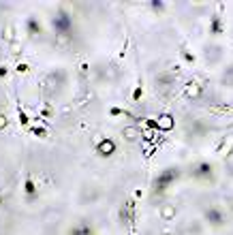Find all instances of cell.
I'll use <instances>...</instances> for the list:
<instances>
[{"mask_svg": "<svg viewBox=\"0 0 233 235\" xmlns=\"http://www.w3.org/2000/svg\"><path fill=\"white\" fill-rule=\"evenodd\" d=\"M24 186H26V190H28V194L30 197H34L36 192H34V186H32V180L30 178H26V180H24Z\"/></svg>", "mask_w": 233, "mask_h": 235, "instance_id": "1", "label": "cell"}, {"mask_svg": "<svg viewBox=\"0 0 233 235\" xmlns=\"http://www.w3.org/2000/svg\"><path fill=\"white\" fill-rule=\"evenodd\" d=\"M19 120H21L24 126H28V118H26V113H19Z\"/></svg>", "mask_w": 233, "mask_h": 235, "instance_id": "2", "label": "cell"}, {"mask_svg": "<svg viewBox=\"0 0 233 235\" xmlns=\"http://www.w3.org/2000/svg\"><path fill=\"white\" fill-rule=\"evenodd\" d=\"M7 73H9V69H7V66H0V77H4Z\"/></svg>", "mask_w": 233, "mask_h": 235, "instance_id": "3", "label": "cell"}, {"mask_svg": "<svg viewBox=\"0 0 233 235\" xmlns=\"http://www.w3.org/2000/svg\"><path fill=\"white\" fill-rule=\"evenodd\" d=\"M26 69H28L26 64H19V66H17V71H19V73H26Z\"/></svg>", "mask_w": 233, "mask_h": 235, "instance_id": "4", "label": "cell"}]
</instances>
